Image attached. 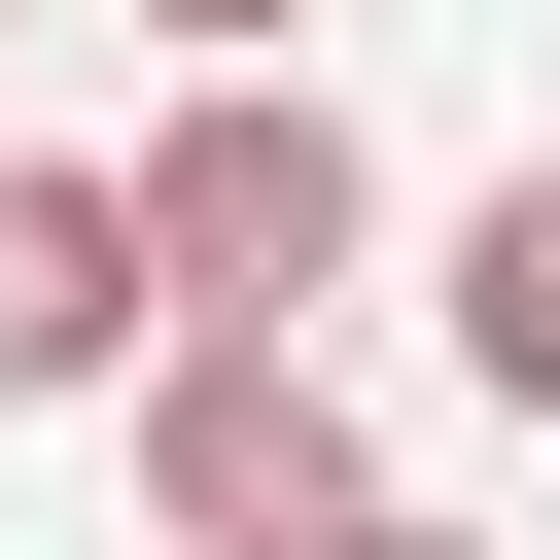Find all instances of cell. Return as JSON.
<instances>
[{"instance_id": "cell-4", "label": "cell", "mask_w": 560, "mask_h": 560, "mask_svg": "<svg viewBox=\"0 0 560 560\" xmlns=\"http://www.w3.org/2000/svg\"><path fill=\"white\" fill-rule=\"evenodd\" d=\"M455 385H490V420H560V140L455 210Z\"/></svg>"}, {"instance_id": "cell-5", "label": "cell", "mask_w": 560, "mask_h": 560, "mask_svg": "<svg viewBox=\"0 0 560 560\" xmlns=\"http://www.w3.org/2000/svg\"><path fill=\"white\" fill-rule=\"evenodd\" d=\"M140 35H210V70H245V35H280V0H140Z\"/></svg>"}, {"instance_id": "cell-2", "label": "cell", "mask_w": 560, "mask_h": 560, "mask_svg": "<svg viewBox=\"0 0 560 560\" xmlns=\"http://www.w3.org/2000/svg\"><path fill=\"white\" fill-rule=\"evenodd\" d=\"M140 525H175V560H350V525H385L315 315H175V350H140Z\"/></svg>"}, {"instance_id": "cell-6", "label": "cell", "mask_w": 560, "mask_h": 560, "mask_svg": "<svg viewBox=\"0 0 560 560\" xmlns=\"http://www.w3.org/2000/svg\"><path fill=\"white\" fill-rule=\"evenodd\" d=\"M350 560H490V525H350Z\"/></svg>"}, {"instance_id": "cell-3", "label": "cell", "mask_w": 560, "mask_h": 560, "mask_svg": "<svg viewBox=\"0 0 560 560\" xmlns=\"http://www.w3.org/2000/svg\"><path fill=\"white\" fill-rule=\"evenodd\" d=\"M140 350H175L140 175H35V140H0V385H140Z\"/></svg>"}, {"instance_id": "cell-1", "label": "cell", "mask_w": 560, "mask_h": 560, "mask_svg": "<svg viewBox=\"0 0 560 560\" xmlns=\"http://www.w3.org/2000/svg\"><path fill=\"white\" fill-rule=\"evenodd\" d=\"M140 245H175V315H315L350 245H385V140L245 35V70H175V140H140Z\"/></svg>"}]
</instances>
